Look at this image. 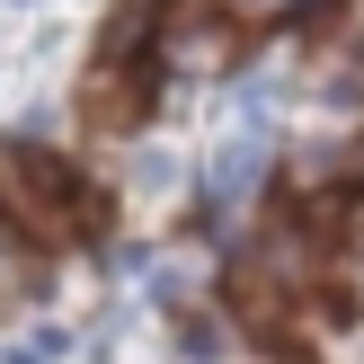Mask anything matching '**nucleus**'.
<instances>
[{"label":"nucleus","mask_w":364,"mask_h":364,"mask_svg":"<svg viewBox=\"0 0 364 364\" xmlns=\"http://www.w3.org/2000/svg\"><path fill=\"white\" fill-rule=\"evenodd\" d=\"M223 9H231V18H284L294 0H223Z\"/></svg>","instance_id":"obj_5"},{"label":"nucleus","mask_w":364,"mask_h":364,"mask_svg":"<svg viewBox=\"0 0 364 364\" xmlns=\"http://www.w3.org/2000/svg\"><path fill=\"white\" fill-rule=\"evenodd\" d=\"M36 284H45V267L27 258V240H18V223L0 213V311H9V302H27Z\"/></svg>","instance_id":"obj_3"},{"label":"nucleus","mask_w":364,"mask_h":364,"mask_svg":"<svg viewBox=\"0 0 364 364\" xmlns=\"http://www.w3.org/2000/svg\"><path fill=\"white\" fill-rule=\"evenodd\" d=\"M151 27H160V0H124L116 18H107V36H98V63H151Z\"/></svg>","instance_id":"obj_2"},{"label":"nucleus","mask_w":364,"mask_h":364,"mask_svg":"<svg viewBox=\"0 0 364 364\" xmlns=\"http://www.w3.org/2000/svg\"><path fill=\"white\" fill-rule=\"evenodd\" d=\"M178 355H187V364H213V355H223V320H178Z\"/></svg>","instance_id":"obj_4"},{"label":"nucleus","mask_w":364,"mask_h":364,"mask_svg":"<svg viewBox=\"0 0 364 364\" xmlns=\"http://www.w3.org/2000/svg\"><path fill=\"white\" fill-rule=\"evenodd\" d=\"M267 178V134H240L223 160H213V187H205V223H223V205H240L249 187Z\"/></svg>","instance_id":"obj_1"}]
</instances>
